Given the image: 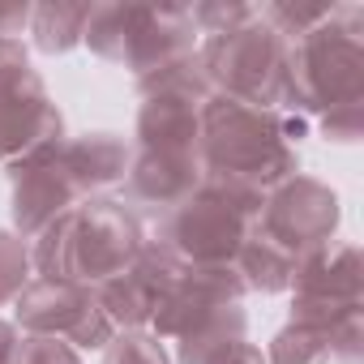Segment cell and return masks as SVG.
I'll list each match as a JSON object with an SVG mask.
<instances>
[{"label": "cell", "instance_id": "obj_1", "mask_svg": "<svg viewBox=\"0 0 364 364\" xmlns=\"http://www.w3.org/2000/svg\"><path fill=\"white\" fill-rule=\"evenodd\" d=\"M82 232H73V215H69V236H65V249H69V274L86 270L90 279L99 274H116L133 253H137V228L129 215H120L112 202H99L90 206L86 215H77Z\"/></svg>", "mask_w": 364, "mask_h": 364}, {"label": "cell", "instance_id": "obj_2", "mask_svg": "<svg viewBox=\"0 0 364 364\" xmlns=\"http://www.w3.org/2000/svg\"><path fill=\"white\" fill-rule=\"evenodd\" d=\"M176 249H185L189 257H202V262H219L228 257L236 245H240V215L228 210L223 202H198L189 206L185 215L176 219Z\"/></svg>", "mask_w": 364, "mask_h": 364}, {"label": "cell", "instance_id": "obj_3", "mask_svg": "<svg viewBox=\"0 0 364 364\" xmlns=\"http://www.w3.org/2000/svg\"><path fill=\"white\" fill-rule=\"evenodd\" d=\"M22 321L35 330H56V326H82V309H90V296L82 287H73L69 279H43L22 296Z\"/></svg>", "mask_w": 364, "mask_h": 364}, {"label": "cell", "instance_id": "obj_4", "mask_svg": "<svg viewBox=\"0 0 364 364\" xmlns=\"http://www.w3.org/2000/svg\"><path fill=\"white\" fill-rule=\"evenodd\" d=\"M22 274H26V249H22L14 236L0 232V300L18 291Z\"/></svg>", "mask_w": 364, "mask_h": 364}, {"label": "cell", "instance_id": "obj_5", "mask_svg": "<svg viewBox=\"0 0 364 364\" xmlns=\"http://www.w3.org/2000/svg\"><path fill=\"white\" fill-rule=\"evenodd\" d=\"M18 364H77V355L56 338H31L18 351Z\"/></svg>", "mask_w": 364, "mask_h": 364}, {"label": "cell", "instance_id": "obj_6", "mask_svg": "<svg viewBox=\"0 0 364 364\" xmlns=\"http://www.w3.org/2000/svg\"><path fill=\"white\" fill-rule=\"evenodd\" d=\"M107 364H167V360H163V351H159V343H154V338L133 334V338H120V347L112 351V360H107Z\"/></svg>", "mask_w": 364, "mask_h": 364}]
</instances>
